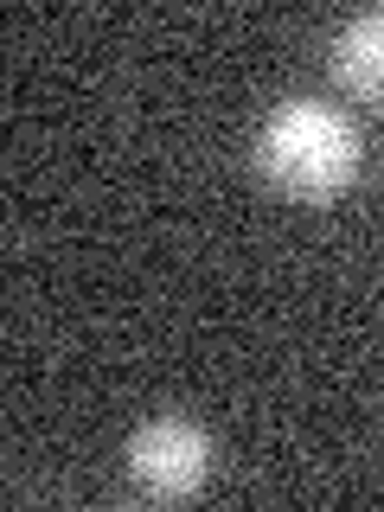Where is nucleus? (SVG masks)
I'll return each instance as SVG.
<instances>
[{"mask_svg": "<svg viewBox=\"0 0 384 512\" xmlns=\"http://www.w3.org/2000/svg\"><path fill=\"white\" fill-rule=\"evenodd\" d=\"M256 167L288 199L327 205L359 173V128H352L346 109L320 103V96H288L256 128Z\"/></svg>", "mask_w": 384, "mask_h": 512, "instance_id": "obj_1", "label": "nucleus"}, {"mask_svg": "<svg viewBox=\"0 0 384 512\" xmlns=\"http://www.w3.org/2000/svg\"><path fill=\"white\" fill-rule=\"evenodd\" d=\"M212 474V436L192 416H154L128 436V480L148 500H192Z\"/></svg>", "mask_w": 384, "mask_h": 512, "instance_id": "obj_2", "label": "nucleus"}, {"mask_svg": "<svg viewBox=\"0 0 384 512\" xmlns=\"http://www.w3.org/2000/svg\"><path fill=\"white\" fill-rule=\"evenodd\" d=\"M333 71L365 103H384V7H365L333 32Z\"/></svg>", "mask_w": 384, "mask_h": 512, "instance_id": "obj_3", "label": "nucleus"}]
</instances>
